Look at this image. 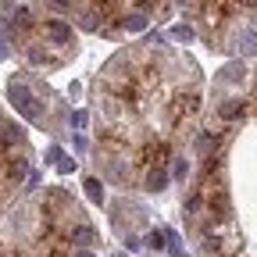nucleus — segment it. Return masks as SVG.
I'll list each match as a JSON object with an SVG mask.
<instances>
[{"label":"nucleus","instance_id":"obj_1","mask_svg":"<svg viewBox=\"0 0 257 257\" xmlns=\"http://www.w3.org/2000/svg\"><path fill=\"white\" fill-rule=\"evenodd\" d=\"M197 107H200V96H197V93H179L175 100L168 104V118H172V125H179L182 118H189Z\"/></svg>","mask_w":257,"mask_h":257},{"label":"nucleus","instance_id":"obj_2","mask_svg":"<svg viewBox=\"0 0 257 257\" xmlns=\"http://www.w3.org/2000/svg\"><path fill=\"white\" fill-rule=\"evenodd\" d=\"M11 100L18 104V111H22L25 118H32V121L40 118V107L32 104V93H29V89H25L22 82H11Z\"/></svg>","mask_w":257,"mask_h":257},{"label":"nucleus","instance_id":"obj_3","mask_svg":"<svg viewBox=\"0 0 257 257\" xmlns=\"http://www.w3.org/2000/svg\"><path fill=\"white\" fill-rule=\"evenodd\" d=\"M43 32H47L54 43H68V40H72V25H64V22H47Z\"/></svg>","mask_w":257,"mask_h":257},{"label":"nucleus","instance_id":"obj_4","mask_svg":"<svg viewBox=\"0 0 257 257\" xmlns=\"http://www.w3.org/2000/svg\"><path fill=\"white\" fill-rule=\"evenodd\" d=\"M165 186H168V172H165V168H150V175H147V189L157 193V189H165Z\"/></svg>","mask_w":257,"mask_h":257},{"label":"nucleus","instance_id":"obj_5","mask_svg":"<svg viewBox=\"0 0 257 257\" xmlns=\"http://www.w3.org/2000/svg\"><path fill=\"white\" fill-rule=\"evenodd\" d=\"M68 239L79 243V246H89L93 243V229H89V225H75V229L68 232Z\"/></svg>","mask_w":257,"mask_h":257},{"label":"nucleus","instance_id":"obj_6","mask_svg":"<svg viewBox=\"0 0 257 257\" xmlns=\"http://www.w3.org/2000/svg\"><path fill=\"white\" fill-rule=\"evenodd\" d=\"M221 118H225V121L243 118V100H229V104H221Z\"/></svg>","mask_w":257,"mask_h":257},{"label":"nucleus","instance_id":"obj_7","mask_svg":"<svg viewBox=\"0 0 257 257\" xmlns=\"http://www.w3.org/2000/svg\"><path fill=\"white\" fill-rule=\"evenodd\" d=\"M86 197H89L93 204L104 200V186H100V179H89V182H86Z\"/></svg>","mask_w":257,"mask_h":257},{"label":"nucleus","instance_id":"obj_8","mask_svg":"<svg viewBox=\"0 0 257 257\" xmlns=\"http://www.w3.org/2000/svg\"><path fill=\"white\" fill-rule=\"evenodd\" d=\"M4 172H8V179L18 182V179L25 175V161H22V157H18V161H8V168H4Z\"/></svg>","mask_w":257,"mask_h":257},{"label":"nucleus","instance_id":"obj_9","mask_svg":"<svg viewBox=\"0 0 257 257\" xmlns=\"http://www.w3.org/2000/svg\"><path fill=\"white\" fill-rule=\"evenodd\" d=\"M147 243H150L154 250H165V246H168V232H161V229H154V232L147 236Z\"/></svg>","mask_w":257,"mask_h":257},{"label":"nucleus","instance_id":"obj_10","mask_svg":"<svg viewBox=\"0 0 257 257\" xmlns=\"http://www.w3.org/2000/svg\"><path fill=\"white\" fill-rule=\"evenodd\" d=\"M143 25H147V18H143V15H133V18H125V29H128V32H140Z\"/></svg>","mask_w":257,"mask_h":257},{"label":"nucleus","instance_id":"obj_11","mask_svg":"<svg viewBox=\"0 0 257 257\" xmlns=\"http://www.w3.org/2000/svg\"><path fill=\"white\" fill-rule=\"evenodd\" d=\"M239 43H246V54H253V50H257V32H243Z\"/></svg>","mask_w":257,"mask_h":257},{"label":"nucleus","instance_id":"obj_12","mask_svg":"<svg viewBox=\"0 0 257 257\" xmlns=\"http://www.w3.org/2000/svg\"><path fill=\"white\" fill-rule=\"evenodd\" d=\"M11 25L25 29V25H29V11H25V8H18V11H15V18H11Z\"/></svg>","mask_w":257,"mask_h":257},{"label":"nucleus","instance_id":"obj_13","mask_svg":"<svg viewBox=\"0 0 257 257\" xmlns=\"http://www.w3.org/2000/svg\"><path fill=\"white\" fill-rule=\"evenodd\" d=\"M172 36H175V40H193V29H189V25H175Z\"/></svg>","mask_w":257,"mask_h":257},{"label":"nucleus","instance_id":"obj_14","mask_svg":"<svg viewBox=\"0 0 257 257\" xmlns=\"http://www.w3.org/2000/svg\"><path fill=\"white\" fill-rule=\"evenodd\" d=\"M186 172H189L186 161H175V179H186Z\"/></svg>","mask_w":257,"mask_h":257},{"label":"nucleus","instance_id":"obj_15","mask_svg":"<svg viewBox=\"0 0 257 257\" xmlns=\"http://www.w3.org/2000/svg\"><path fill=\"white\" fill-rule=\"evenodd\" d=\"M54 8H72V0H50Z\"/></svg>","mask_w":257,"mask_h":257},{"label":"nucleus","instance_id":"obj_16","mask_svg":"<svg viewBox=\"0 0 257 257\" xmlns=\"http://www.w3.org/2000/svg\"><path fill=\"white\" fill-rule=\"evenodd\" d=\"M72 257H93V253H89V250H79V253H72Z\"/></svg>","mask_w":257,"mask_h":257},{"label":"nucleus","instance_id":"obj_17","mask_svg":"<svg viewBox=\"0 0 257 257\" xmlns=\"http://www.w3.org/2000/svg\"><path fill=\"white\" fill-rule=\"evenodd\" d=\"M47 257H64V253L61 250H47Z\"/></svg>","mask_w":257,"mask_h":257}]
</instances>
